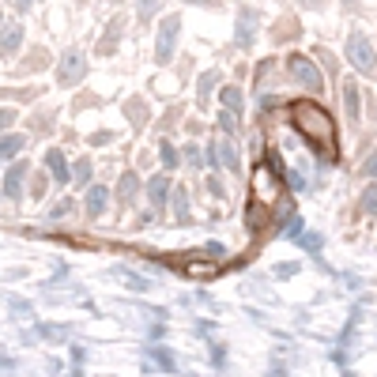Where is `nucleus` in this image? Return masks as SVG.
I'll list each match as a JSON object with an SVG mask.
<instances>
[{"instance_id": "obj_1", "label": "nucleus", "mask_w": 377, "mask_h": 377, "mask_svg": "<svg viewBox=\"0 0 377 377\" xmlns=\"http://www.w3.org/2000/svg\"><path fill=\"white\" fill-rule=\"evenodd\" d=\"M291 125L298 128L314 147H321L325 159L336 155V121L314 102V98H298V102L291 106Z\"/></svg>"}, {"instance_id": "obj_2", "label": "nucleus", "mask_w": 377, "mask_h": 377, "mask_svg": "<svg viewBox=\"0 0 377 377\" xmlns=\"http://www.w3.org/2000/svg\"><path fill=\"white\" fill-rule=\"evenodd\" d=\"M279 197H283L279 174L272 170V162H256L253 189H249V219H253V223H264V219L279 208Z\"/></svg>"}, {"instance_id": "obj_3", "label": "nucleus", "mask_w": 377, "mask_h": 377, "mask_svg": "<svg viewBox=\"0 0 377 377\" xmlns=\"http://www.w3.org/2000/svg\"><path fill=\"white\" fill-rule=\"evenodd\" d=\"M347 57H351V64L362 76H377V53L374 45L362 38V34H351V42H347Z\"/></svg>"}, {"instance_id": "obj_4", "label": "nucleus", "mask_w": 377, "mask_h": 377, "mask_svg": "<svg viewBox=\"0 0 377 377\" xmlns=\"http://www.w3.org/2000/svg\"><path fill=\"white\" fill-rule=\"evenodd\" d=\"M291 76L298 79L302 87H309L314 95L321 91V72H317V64L309 61V57H291Z\"/></svg>"}, {"instance_id": "obj_5", "label": "nucleus", "mask_w": 377, "mask_h": 377, "mask_svg": "<svg viewBox=\"0 0 377 377\" xmlns=\"http://www.w3.org/2000/svg\"><path fill=\"white\" fill-rule=\"evenodd\" d=\"M57 79H61L64 87L79 84V79H84V57H79V53H64V61H61V72H57Z\"/></svg>"}, {"instance_id": "obj_6", "label": "nucleus", "mask_w": 377, "mask_h": 377, "mask_svg": "<svg viewBox=\"0 0 377 377\" xmlns=\"http://www.w3.org/2000/svg\"><path fill=\"white\" fill-rule=\"evenodd\" d=\"M174 34H178V20H162V31H159V45H155V57L159 61H170V53H174Z\"/></svg>"}, {"instance_id": "obj_7", "label": "nucleus", "mask_w": 377, "mask_h": 377, "mask_svg": "<svg viewBox=\"0 0 377 377\" xmlns=\"http://www.w3.org/2000/svg\"><path fill=\"white\" fill-rule=\"evenodd\" d=\"M20 38H23V31H20V23H8L4 31H0V53H15L20 49Z\"/></svg>"}, {"instance_id": "obj_8", "label": "nucleus", "mask_w": 377, "mask_h": 377, "mask_svg": "<svg viewBox=\"0 0 377 377\" xmlns=\"http://www.w3.org/2000/svg\"><path fill=\"white\" fill-rule=\"evenodd\" d=\"M256 31V12H242L238 15V45H249Z\"/></svg>"}, {"instance_id": "obj_9", "label": "nucleus", "mask_w": 377, "mask_h": 377, "mask_svg": "<svg viewBox=\"0 0 377 377\" xmlns=\"http://www.w3.org/2000/svg\"><path fill=\"white\" fill-rule=\"evenodd\" d=\"M344 95H347V114H351V121H358V87L344 84Z\"/></svg>"}, {"instance_id": "obj_10", "label": "nucleus", "mask_w": 377, "mask_h": 377, "mask_svg": "<svg viewBox=\"0 0 377 377\" xmlns=\"http://www.w3.org/2000/svg\"><path fill=\"white\" fill-rule=\"evenodd\" d=\"M45 159H49V170L57 174L61 181H68V170H64V155H61V151H49V155H45Z\"/></svg>"}, {"instance_id": "obj_11", "label": "nucleus", "mask_w": 377, "mask_h": 377, "mask_svg": "<svg viewBox=\"0 0 377 377\" xmlns=\"http://www.w3.org/2000/svg\"><path fill=\"white\" fill-rule=\"evenodd\" d=\"M23 147V136H4L0 140V159H8V155H15Z\"/></svg>"}, {"instance_id": "obj_12", "label": "nucleus", "mask_w": 377, "mask_h": 377, "mask_svg": "<svg viewBox=\"0 0 377 377\" xmlns=\"http://www.w3.org/2000/svg\"><path fill=\"white\" fill-rule=\"evenodd\" d=\"M223 106H226V109H238V106H242V95H238L234 87H226V91H223Z\"/></svg>"}, {"instance_id": "obj_13", "label": "nucleus", "mask_w": 377, "mask_h": 377, "mask_svg": "<svg viewBox=\"0 0 377 377\" xmlns=\"http://www.w3.org/2000/svg\"><path fill=\"white\" fill-rule=\"evenodd\" d=\"M102 204H106V197H102V192H91V200H87V208H91V215H98V211H102Z\"/></svg>"}, {"instance_id": "obj_14", "label": "nucleus", "mask_w": 377, "mask_h": 377, "mask_svg": "<svg viewBox=\"0 0 377 377\" xmlns=\"http://www.w3.org/2000/svg\"><path fill=\"white\" fill-rule=\"evenodd\" d=\"M155 12V0H140V20H151Z\"/></svg>"}, {"instance_id": "obj_15", "label": "nucleus", "mask_w": 377, "mask_h": 377, "mask_svg": "<svg viewBox=\"0 0 377 377\" xmlns=\"http://www.w3.org/2000/svg\"><path fill=\"white\" fill-rule=\"evenodd\" d=\"M31 192H34V197H45V178H42V174H38V178H34V185H31Z\"/></svg>"}, {"instance_id": "obj_16", "label": "nucleus", "mask_w": 377, "mask_h": 377, "mask_svg": "<svg viewBox=\"0 0 377 377\" xmlns=\"http://www.w3.org/2000/svg\"><path fill=\"white\" fill-rule=\"evenodd\" d=\"M362 204H366V208H370L374 215H377V189H370V192H366V200H362Z\"/></svg>"}, {"instance_id": "obj_17", "label": "nucleus", "mask_w": 377, "mask_h": 377, "mask_svg": "<svg viewBox=\"0 0 377 377\" xmlns=\"http://www.w3.org/2000/svg\"><path fill=\"white\" fill-rule=\"evenodd\" d=\"M12 117H15L12 109H0V128H4V125H12Z\"/></svg>"}, {"instance_id": "obj_18", "label": "nucleus", "mask_w": 377, "mask_h": 377, "mask_svg": "<svg viewBox=\"0 0 377 377\" xmlns=\"http://www.w3.org/2000/svg\"><path fill=\"white\" fill-rule=\"evenodd\" d=\"M12 4H15V8H20V12H26V8H31V4H34V0H12Z\"/></svg>"}, {"instance_id": "obj_19", "label": "nucleus", "mask_w": 377, "mask_h": 377, "mask_svg": "<svg viewBox=\"0 0 377 377\" xmlns=\"http://www.w3.org/2000/svg\"><path fill=\"white\" fill-rule=\"evenodd\" d=\"M366 170H370L374 178H377V155H374V162H366Z\"/></svg>"}, {"instance_id": "obj_20", "label": "nucleus", "mask_w": 377, "mask_h": 377, "mask_svg": "<svg viewBox=\"0 0 377 377\" xmlns=\"http://www.w3.org/2000/svg\"><path fill=\"white\" fill-rule=\"evenodd\" d=\"M309 4H314V8H321V0H309Z\"/></svg>"}, {"instance_id": "obj_21", "label": "nucleus", "mask_w": 377, "mask_h": 377, "mask_svg": "<svg viewBox=\"0 0 377 377\" xmlns=\"http://www.w3.org/2000/svg\"><path fill=\"white\" fill-rule=\"evenodd\" d=\"M344 4H355V0H344Z\"/></svg>"}]
</instances>
